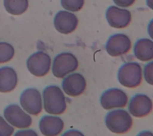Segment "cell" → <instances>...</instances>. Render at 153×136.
I'll use <instances>...</instances> for the list:
<instances>
[{
	"mask_svg": "<svg viewBox=\"0 0 153 136\" xmlns=\"http://www.w3.org/2000/svg\"><path fill=\"white\" fill-rule=\"evenodd\" d=\"M14 136H38V135L32 129H25L17 131Z\"/></svg>",
	"mask_w": 153,
	"mask_h": 136,
	"instance_id": "cell-22",
	"label": "cell"
},
{
	"mask_svg": "<svg viewBox=\"0 0 153 136\" xmlns=\"http://www.w3.org/2000/svg\"><path fill=\"white\" fill-rule=\"evenodd\" d=\"M143 76L145 81L148 84L153 85V61L145 65Z\"/></svg>",
	"mask_w": 153,
	"mask_h": 136,
	"instance_id": "cell-21",
	"label": "cell"
},
{
	"mask_svg": "<svg viewBox=\"0 0 153 136\" xmlns=\"http://www.w3.org/2000/svg\"><path fill=\"white\" fill-rule=\"evenodd\" d=\"M20 104L24 110L32 115L36 116L42 110L41 95L36 88L25 89L20 95Z\"/></svg>",
	"mask_w": 153,
	"mask_h": 136,
	"instance_id": "cell-6",
	"label": "cell"
},
{
	"mask_svg": "<svg viewBox=\"0 0 153 136\" xmlns=\"http://www.w3.org/2000/svg\"><path fill=\"white\" fill-rule=\"evenodd\" d=\"M127 102V93L118 88H111L105 90L100 98V105L105 110L123 108Z\"/></svg>",
	"mask_w": 153,
	"mask_h": 136,
	"instance_id": "cell-8",
	"label": "cell"
},
{
	"mask_svg": "<svg viewBox=\"0 0 153 136\" xmlns=\"http://www.w3.org/2000/svg\"><path fill=\"white\" fill-rule=\"evenodd\" d=\"M153 107L152 99L146 95L138 93L130 100L128 109L129 113L136 117L146 116L151 113Z\"/></svg>",
	"mask_w": 153,
	"mask_h": 136,
	"instance_id": "cell-11",
	"label": "cell"
},
{
	"mask_svg": "<svg viewBox=\"0 0 153 136\" xmlns=\"http://www.w3.org/2000/svg\"><path fill=\"white\" fill-rule=\"evenodd\" d=\"M62 87L66 94L71 96L81 95L86 88V80L80 73L69 74L62 81Z\"/></svg>",
	"mask_w": 153,
	"mask_h": 136,
	"instance_id": "cell-13",
	"label": "cell"
},
{
	"mask_svg": "<svg viewBox=\"0 0 153 136\" xmlns=\"http://www.w3.org/2000/svg\"><path fill=\"white\" fill-rule=\"evenodd\" d=\"M60 3L62 7L65 10L76 12L83 7L84 0H60Z\"/></svg>",
	"mask_w": 153,
	"mask_h": 136,
	"instance_id": "cell-19",
	"label": "cell"
},
{
	"mask_svg": "<svg viewBox=\"0 0 153 136\" xmlns=\"http://www.w3.org/2000/svg\"><path fill=\"white\" fill-rule=\"evenodd\" d=\"M137 136H153V133L149 131H143L139 132Z\"/></svg>",
	"mask_w": 153,
	"mask_h": 136,
	"instance_id": "cell-26",
	"label": "cell"
},
{
	"mask_svg": "<svg viewBox=\"0 0 153 136\" xmlns=\"http://www.w3.org/2000/svg\"><path fill=\"white\" fill-rule=\"evenodd\" d=\"M106 19L111 26L121 29L126 28L130 23L131 14L128 10L112 5L106 10Z\"/></svg>",
	"mask_w": 153,
	"mask_h": 136,
	"instance_id": "cell-10",
	"label": "cell"
},
{
	"mask_svg": "<svg viewBox=\"0 0 153 136\" xmlns=\"http://www.w3.org/2000/svg\"><path fill=\"white\" fill-rule=\"evenodd\" d=\"M105 122L108 129L116 134L126 133L133 125V119L130 114L123 109L114 110L108 113Z\"/></svg>",
	"mask_w": 153,
	"mask_h": 136,
	"instance_id": "cell-2",
	"label": "cell"
},
{
	"mask_svg": "<svg viewBox=\"0 0 153 136\" xmlns=\"http://www.w3.org/2000/svg\"><path fill=\"white\" fill-rule=\"evenodd\" d=\"M142 75V69L139 63L128 62L119 68L117 78L120 83L124 87L134 88L141 83Z\"/></svg>",
	"mask_w": 153,
	"mask_h": 136,
	"instance_id": "cell-3",
	"label": "cell"
},
{
	"mask_svg": "<svg viewBox=\"0 0 153 136\" xmlns=\"http://www.w3.org/2000/svg\"><path fill=\"white\" fill-rule=\"evenodd\" d=\"M18 81L16 71L10 67L0 68V92L7 93L13 90Z\"/></svg>",
	"mask_w": 153,
	"mask_h": 136,
	"instance_id": "cell-15",
	"label": "cell"
},
{
	"mask_svg": "<svg viewBox=\"0 0 153 136\" xmlns=\"http://www.w3.org/2000/svg\"><path fill=\"white\" fill-rule=\"evenodd\" d=\"M61 136H84V135L78 130L70 129L64 132Z\"/></svg>",
	"mask_w": 153,
	"mask_h": 136,
	"instance_id": "cell-24",
	"label": "cell"
},
{
	"mask_svg": "<svg viewBox=\"0 0 153 136\" xmlns=\"http://www.w3.org/2000/svg\"><path fill=\"white\" fill-rule=\"evenodd\" d=\"M131 47L130 38L124 34H116L109 37L105 49L111 56H120L128 53Z\"/></svg>",
	"mask_w": 153,
	"mask_h": 136,
	"instance_id": "cell-9",
	"label": "cell"
},
{
	"mask_svg": "<svg viewBox=\"0 0 153 136\" xmlns=\"http://www.w3.org/2000/svg\"><path fill=\"white\" fill-rule=\"evenodd\" d=\"M147 6L153 10V0H146Z\"/></svg>",
	"mask_w": 153,
	"mask_h": 136,
	"instance_id": "cell-27",
	"label": "cell"
},
{
	"mask_svg": "<svg viewBox=\"0 0 153 136\" xmlns=\"http://www.w3.org/2000/svg\"><path fill=\"white\" fill-rule=\"evenodd\" d=\"M39 128L45 136H57L63 129L64 122L58 116L45 115L40 119Z\"/></svg>",
	"mask_w": 153,
	"mask_h": 136,
	"instance_id": "cell-14",
	"label": "cell"
},
{
	"mask_svg": "<svg viewBox=\"0 0 153 136\" xmlns=\"http://www.w3.org/2000/svg\"><path fill=\"white\" fill-rule=\"evenodd\" d=\"M53 22L54 28L59 32L69 34L73 32L77 28L78 19L74 13L62 10L57 13Z\"/></svg>",
	"mask_w": 153,
	"mask_h": 136,
	"instance_id": "cell-12",
	"label": "cell"
},
{
	"mask_svg": "<svg viewBox=\"0 0 153 136\" xmlns=\"http://www.w3.org/2000/svg\"><path fill=\"white\" fill-rule=\"evenodd\" d=\"M4 116L10 125L17 128H28L32 122L30 115L25 113L19 105L16 104L7 106L4 110Z\"/></svg>",
	"mask_w": 153,
	"mask_h": 136,
	"instance_id": "cell-7",
	"label": "cell"
},
{
	"mask_svg": "<svg viewBox=\"0 0 153 136\" xmlns=\"http://www.w3.org/2000/svg\"><path fill=\"white\" fill-rule=\"evenodd\" d=\"M15 54L13 46L7 42H0V64L9 62Z\"/></svg>",
	"mask_w": 153,
	"mask_h": 136,
	"instance_id": "cell-18",
	"label": "cell"
},
{
	"mask_svg": "<svg viewBox=\"0 0 153 136\" xmlns=\"http://www.w3.org/2000/svg\"><path fill=\"white\" fill-rule=\"evenodd\" d=\"M51 64L50 56L42 51H38L32 54L26 61L28 71L36 77L45 75L50 71Z\"/></svg>",
	"mask_w": 153,
	"mask_h": 136,
	"instance_id": "cell-5",
	"label": "cell"
},
{
	"mask_svg": "<svg viewBox=\"0 0 153 136\" xmlns=\"http://www.w3.org/2000/svg\"><path fill=\"white\" fill-rule=\"evenodd\" d=\"M78 61L70 52H62L56 55L53 61L52 72L57 78H63L74 72L78 67Z\"/></svg>",
	"mask_w": 153,
	"mask_h": 136,
	"instance_id": "cell-4",
	"label": "cell"
},
{
	"mask_svg": "<svg viewBox=\"0 0 153 136\" xmlns=\"http://www.w3.org/2000/svg\"><path fill=\"white\" fill-rule=\"evenodd\" d=\"M5 10L12 15H21L29 6L28 0H4Z\"/></svg>",
	"mask_w": 153,
	"mask_h": 136,
	"instance_id": "cell-17",
	"label": "cell"
},
{
	"mask_svg": "<svg viewBox=\"0 0 153 136\" xmlns=\"http://www.w3.org/2000/svg\"><path fill=\"white\" fill-rule=\"evenodd\" d=\"M114 2L121 7H128L132 5L136 0H112Z\"/></svg>",
	"mask_w": 153,
	"mask_h": 136,
	"instance_id": "cell-23",
	"label": "cell"
},
{
	"mask_svg": "<svg viewBox=\"0 0 153 136\" xmlns=\"http://www.w3.org/2000/svg\"><path fill=\"white\" fill-rule=\"evenodd\" d=\"M133 52L135 57L143 62L153 59V41L149 38H141L134 44Z\"/></svg>",
	"mask_w": 153,
	"mask_h": 136,
	"instance_id": "cell-16",
	"label": "cell"
},
{
	"mask_svg": "<svg viewBox=\"0 0 153 136\" xmlns=\"http://www.w3.org/2000/svg\"><path fill=\"white\" fill-rule=\"evenodd\" d=\"M43 106L45 111L51 114H60L66 109L65 96L57 86H47L42 92Z\"/></svg>",
	"mask_w": 153,
	"mask_h": 136,
	"instance_id": "cell-1",
	"label": "cell"
},
{
	"mask_svg": "<svg viewBox=\"0 0 153 136\" xmlns=\"http://www.w3.org/2000/svg\"><path fill=\"white\" fill-rule=\"evenodd\" d=\"M14 130V128L0 116V136H11Z\"/></svg>",
	"mask_w": 153,
	"mask_h": 136,
	"instance_id": "cell-20",
	"label": "cell"
},
{
	"mask_svg": "<svg viewBox=\"0 0 153 136\" xmlns=\"http://www.w3.org/2000/svg\"><path fill=\"white\" fill-rule=\"evenodd\" d=\"M148 33L151 39L153 40V19H152L148 26Z\"/></svg>",
	"mask_w": 153,
	"mask_h": 136,
	"instance_id": "cell-25",
	"label": "cell"
}]
</instances>
